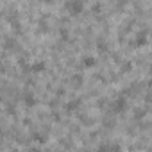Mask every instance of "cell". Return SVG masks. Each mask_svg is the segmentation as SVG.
<instances>
[{"label":"cell","instance_id":"obj_1","mask_svg":"<svg viewBox=\"0 0 152 152\" xmlns=\"http://www.w3.org/2000/svg\"><path fill=\"white\" fill-rule=\"evenodd\" d=\"M97 152H120V148H118V145H115V143H104V145L99 147Z\"/></svg>","mask_w":152,"mask_h":152},{"label":"cell","instance_id":"obj_2","mask_svg":"<svg viewBox=\"0 0 152 152\" xmlns=\"http://www.w3.org/2000/svg\"><path fill=\"white\" fill-rule=\"evenodd\" d=\"M122 109H125V100L124 99H118L115 102V111H122Z\"/></svg>","mask_w":152,"mask_h":152},{"label":"cell","instance_id":"obj_3","mask_svg":"<svg viewBox=\"0 0 152 152\" xmlns=\"http://www.w3.org/2000/svg\"><path fill=\"white\" fill-rule=\"evenodd\" d=\"M68 7H72L75 13H77V11H81L83 9V4H79V2H75V4H68Z\"/></svg>","mask_w":152,"mask_h":152},{"label":"cell","instance_id":"obj_4","mask_svg":"<svg viewBox=\"0 0 152 152\" xmlns=\"http://www.w3.org/2000/svg\"><path fill=\"white\" fill-rule=\"evenodd\" d=\"M84 64H86V66H91V64H95V59H90V57H86V59H84Z\"/></svg>","mask_w":152,"mask_h":152}]
</instances>
